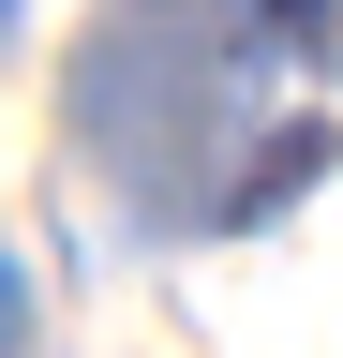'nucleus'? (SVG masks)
<instances>
[{
	"label": "nucleus",
	"mask_w": 343,
	"mask_h": 358,
	"mask_svg": "<svg viewBox=\"0 0 343 358\" xmlns=\"http://www.w3.org/2000/svg\"><path fill=\"white\" fill-rule=\"evenodd\" d=\"M328 164H343V134H328V120H284V134H254V164H239L209 209H224V224H284V209L314 194Z\"/></svg>",
	"instance_id": "nucleus-1"
},
{
	"label": "nucleus",
	"mask_w": 343,
	"mask_h": 358,
	"mask_svg": "<svg viewBox=\"0 0 343 358\" xmlns=\"http://www.w3.org/2000/svg\"><path fill=\"white\" fill-rule=\"evenodd\" d=\"M269 30H284V45H314V30H328V0H269Z\"/></svg>",
	"instance_id": "nucleus-2"
}]
</instances>
